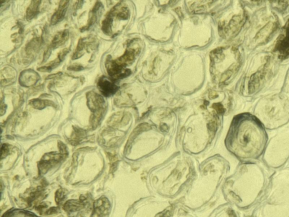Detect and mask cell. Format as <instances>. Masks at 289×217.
<instances>
[{"instance_id":"9c48e42d","label":"cell","mask_w":289,"mask_h":217,"mask_svg":"<svg viewBox=\"0 0 289 217\" xmlns=\"http://www.w3.org/2000/svg\"><path fill=\"white\" fill-rule=\"evenodd\" d=\"M28 217H31V216H28Z\"/></svg>"},{"instance_id":"277c9868","label":"cell","mask_w":289,"mask_h":217,"mask_svg":"<svg viewBox=\"0 0 289 217\" xmlns=\"http://www.w3.org/2000/svg\"><path fill=\"white\" fill-rule=\"evenodd\" d=\"M68 6V1H62L60 2L59 8L57 10V11L53 15V17H52V19H51L52 24H55L57 23L58 22H60L62 20L66 13Z\"/></svg>"},{"instance_id":"8992f818","label":"cell","mask_w":289,"mask_h":217,"mask_svg":"<svg viewBox=\"0 0 289 217\" xmlns=\"http://www.w3.org/2000/svg\"><path fill=\"white\" fill-rule=\"evenodd\" d=\"M41 3L40 1H33L28 7L27 10V19L28 20L32 19L35 17L39 13V8Z\"/></svg>"},{"instance_id":"5b68a950","label":"cell","mask_w":289,"mask_h":217,"mask_svg":"<svg viewBox=\"0 0 289 217\" xmlns=\"http://www.w3.org/2000/svg\"><path fill=\"white\" fill-rule=\"evenodd\" d=\"M68 38V32L67 30L58 33L54 37L50 45V49L56 48L58 46L63 44Z\"/></svg>"},{"instance_id":"6da1fadb","label":"cell","mask_w":289,"mask_h":217,"mask_svg":"<svg viewBox=\"0 0 289 217\" xmlns=\"http://www.w3.org/2000/svg\"><path fill=\"white\" fill-rule=\"evenodd\" d=\"M275 50L281 57L284 58L289 56V21L285 27V34L277 41Z\"/></svg>"},{"instance_id":"7a4b0ae2","label":"cell","mask_w":289,"mask_h":217,"mask_svg":"<svg viewBox=\"0 0 289 217\" xmlns=\"http://www.w3.org/2000/svg\"><path fill=\"white\" fill-rule=\"evenodd\" d=\"M98 87L103 95L106 97L114 94L118 90V87L108 80L105 76H103L99 79Z\"/></svg>"},{"instance_id":"3957f363","label":"cell","mask_w":289,"mask_h":217,"mask_svg":"<svg viewBox=\"0 0 289 217\" xmlns=\"http://www.w3.org/2000/svg\"><path fill=\"white\" fill-rule=\"evenodd\" d=\"M39 79V75L35 71L28 70L22 72L20 75L19 82L25 87H30L35 84Z\"/></svg>"},{"instance_id":"ba28073f","label":"cell","mask_w":289,"mask_h":217,"mask_svg":"<svg viewBox=\"0 0 289 217\" xmlns=\"http://www.w3.org/2000/svg\"><path fill=\"white\" fill-rule=\"evenodd\" d=\"M83 69V67L80 66H73L68 67V70H71L74 71H79Z\"/></svg>"},{"instance_id":"52a82bcc","label":"cell","mask_w":289,"mask_h":217,"mask_svg":"<svg viewBox=\"0 0 289 217\" xmlns=\"http://www.w3.org/2000/svg\"><path fill=\"white\" fill-rule=\"evenodd\" d=\"M31 102L33 106L35 107L36 108L42 109L46 106V104H47L46 102H48V101H42L40 100H32Z\"/></svg>"}]
</instances>
